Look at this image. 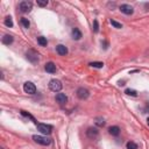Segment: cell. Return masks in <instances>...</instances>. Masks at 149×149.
Masks as SVG:
<instances>
[{
	"instance_id": "obj_4",
	"label": "cell",
	"mask_w": 149,
	"mask_h": 149,
	"mask_svg": "<svg viewBox=\"0 0 149 149\" xmlns=\"http://www.w3.org/2000/svg\"><path fill=\"white\" fill-rule=\"evenodd\" d=\"M23 91L26 93H28V95H34V93L36 92V86L32 82H26L23 84Z\"/></svg>"
},
{
	"instance_id": "obj_9",
	"label": "cell",
	"mask_w": 149,
	"mask_h": 149,
	"mask_svg": "<svg viewBox=\"0 0 149 149\" xmlns=\"http://www.w3.org/2000/svg\"><path fill=\"white\" fill-rule=\"evenodd\" d=\"M27 58H28L30 62L35 63V62L39 61V55H37L34 50H30V51H28V52H27Z\"/></svg>"
},
{
	"instance_id": "obj_2",
	"label": "cell",
	"mask_w": 149,
	"mask_h": 149,
	"mask_svg": "<svg viewBox=\"0 0 149 149\" xmlns=\"http://www.w3.org/2000/svg\"><path fill=\"white\" fill-rule=\"evenodd\" d=\"M33 140L39 143V144H42V146H48L50 144V139L47 138V136H41V135H33Z\"/></svg>"
},
{
	"instance_id": "obj_11",
	"label": "cell",
	"mask_w": 149,
	"mask_h": 149,
	"mask_svg": "<svg viewBox=\"0 0 149 149\" xmlns=\"http://www.w3.org/2000/svg\"><path fill=\"white\" fill-rule=\"evenodd\" d=\"M44 70L49 73H55L56 72V65L52 63V62H48L46 65H44Z\"/></svg>"
},
{
	"instance_id": "obj_24",
	"label": "cell",
	"mask_w": 149,
	"mask_h": 149,
	"mask_svg": "<svg viewBox=\"0 0 149 149\" xmlns=\"http://www.w3.org/2000/svg\"><path fill=\"white\" fill-rule=\"evenodd\" d=\"M111 23H112V26H114V27H115V28H118V29L122 28V25H121V23H119V22H117L115 20H111Z\"/></svg>"
},
{
	"instance_id": "obj_13",
	"label": "cell",
	"mask_w": 149,
	"mask_h": 149,
	"mask_svg": "<svg viewBox=\"0 0 149 149\" xmlns=\"http://www.w3.org/2000/svg\"><path fill=\"white\" fill-rule=\"evenodd\" d=\"M108 132L111 135H113V136H118L120 134V128L118 126H112L108 128Z\"/></svg>"
},
{
	"instance_id": "obj_21",
	"label": "cell",
	"mask_w": 149,
	"mask_h": 149,
	"mask_svg": "<svg viewBox=\"0 0 149 149\" xmlns=\"http://www.w3.org/2000/svg\"><path fill=\"white\" fill-rule=\"evenodd\" d=\"M5 25L7 26V27H13V21H12V17L11 16H6V19H5Z\"/></svg>"
},
{
	"instance_id": "obj_26",
	"label": "cell",
	"mask_w": 149,
	"mask_h": 149,
	"mask_svg": "<svg viewBox=\"0 0 149 149\" xmlns=\"http://www.w3.org/2000/svg\"><path fill=\"white\" fill-rule=\"evenodd\" d=\"M93 32H95V33L99 32V26H98V21L97 20L93 21Z\"/></svg>"
},
{
	"instance_id": "obj_6",
	"label": "cell",
	"mask_w": 149,
	"mask_h": 149,
	"mask_svg": "<svg viewBox=\"0 0 149 149\" xmlns=\"http://www.w3.org/2000/svg\"><path fill=\"white\" fill-rule=\"evenodd\" d=\"M89 96H90V92H89L87 89L79 87V89L77 90V97H78L79 99H86V98H89Z\"/></svg>"
},
{
	"instance_id": "obj_3",
	"label": "cell",
	"mask_w": 149,
	"mask_h": 149,
	"mask_svg": "<svg viewBox=\"0 0 149 149\" xmlns=\"http://www.w3.org/2000/svg\"><path fill=\"white\" fill-rule=\"evenodd\" d=\"M36 126H37V129H39L42 134H46V135H47V134H50V133H51L52 127H51L50 125H47V123H37Z\"/></svg>"
},
{
	"instance_id": "obj_5",
	"label": "cell",
	"mask_w": 149,
	"mask_h": 149,
	"mask_svg": "<svg viewBox=\"0 0 149 149\" xmlns=\"http://www.w3.org/2000/svg\"><path fill=\"white\" fill-rule=\"evenodd\" d=\"M19 8H20V11L22 13H28L32 11L33 8V4L30 1H21L20 5H19Z\"/></svg>"
},
{
	"instance_id": "obj_20",
	"label": "cell",
	"mask_w": 149,
	"mask_h": 149,
	"mask_svg": "<svg viewBox=\"0 0 149 149\" xmlns=\"http://www.w3.org/2000/svg\"><path fill=\"white\" fill-rule=\"evenodd\" d=\"M125 93L126 95H128V96H133V97H136V91L135 90H132V89H127L126 91H125Z\"/></svg>"
},
{
	"instance_id": "obj_23",
	"label": "cell",
	"mask_w": 149,
	"mask_h": 149,
	"mask_svg": "<svg viewBox=\"0 0 149 149\" xmlns=\"http://www.w3.org/2000/svg\"><path fill=\"white\" fill-rule=\"evenodd\" d=\"M37 5L41 7H44L48 5V0H37Z\"/></svg>"
},
{
	"instance_id": "obj_17",
	"label": "cell",
	"mask_w": 149,
	"mask_h": 149,
	"mask_svg": "<svg viewBox=\"0 0 149 149\" xmlns=\"http://www.w3.org/2000/svg\"><path fill=\"white\" fill-rule=\"evenodd\" d=\"M95 123H96L98 127H104V126H105V120H104L103 118L98 117V118H96V120H95Z\"/></svg>"
},
{
	"instance_id": "obj_14",
	"label": "cell",
	"mask_w": 149,
	"mask_h": 149,
	"mask_svg": "<svg viewBox=\"0 0 149 149\" xmlns=\"http://www.w3.org/2000/svg\"><path fill=\"white\" fill-rule=\"evenodd\" d=\"M71 34H72V39L73 40H81L82 33H81V30L78 28H73L72 32H71Z\"/></svg>"
},
{
	"instance_id": "obj_10",
	"label": "cell",
	"mask_w": 149,
	"mask_h": 149,
	"mask_svg": "<svg viewBox=\"0 0 149 149\" xmlns=\"http://www.w3.org/2000/svg\"><path fill=\"white\" fill-rule=\"evenodd\" d=\"M56 101L61 105H64L68 101V97L64 95V93H57V95H56Z\"/></svg>"
},
{
	"instance_id": "obj_18",
	"label": "cell",
	"mask_w": 149,
	"mask_h": 149,
	"mask_svg": "<svg viewBox=\"0 0 149 149\" xmlns=\"http://www.w3.org/2000/svg\"><path fill=\"white\" fill-rule=\"evenodd\" d=\"M21 25L25 27V28H29V26H30V22L28 21V19H26V17H21Z\"/></svg>"
},
{
	"instance_id": "obj_15",
	"label": "cell",
	"mask_w": 149,
	"mask_h": 149,
	"mask_svg": "<svg viewBox=\"0 0 149 149\" xmlns=\"http://www.w3.org/2000/svg\"><path fill=\"white\" fill-rule=\"evenodd\" d=\"M12 42H13V36H12V35L6 34V35L3 37V43H4V44H11Z\"/></svg>"
},
{
	"instance_id": "obj_8",
	"label": "cell",
	"mask_w": 149,
	"mask_h": 149,
	"mask_svg": "<svg viewBox=\"0 0 149 149\" xmlns=\"http://www.w3.org/2000/svg\"><path fill=\"white\" fill-rule=\"evenodd\" d=\"M86 135H87V138H90V139H96V138L98 136V129H97V128H93V127L87 128Z\"/></svg>"
},
{
	"instance_id": "obj_16",
	"label": "cell",
	"mask_w": 149,
	"mask_h": 149,
	"mask_svg": "<svg viewBox=\"0 0 149 149\" xmlns=\"http://www.w3.org/2000/svg\"><path fill=\"white\" fill-rule=\"evenodd\" d=\"M37 43H39L41 47H46L47 46V39H46V37H43V36H39V37H37Z\"/></svg>"
},
{
	"instance_id": "obj_12",
	"label": "cell",
	"mask_w": 149,
	"mask_h": 149,
	"mask_svg": "<svg viewBox=\"0 0 149 149\" xmlns=\"http://www.w3.org/2000/svg\"><path fill=\"white\" fill-rule=\"evenodd\" d=\"M56 51H57L60 55H62V56H65L68 54V48L65 46H63V44H58L57 47H56Z\"/></svg>"
},
{
	"instance_id": "obj_22",
	"label": "cell",
	"mask_w": 149,
	"mask_h": 149,
	"mask_svg": "<svg viewBox=\"0 0 149 149\" xmlns=\"http://www.w3.org/2000/svg\"><path fill=\"white\" fill-rule=\"evenodd\" d=\"M127 149H138V144L136 143H134V142H132V141H129V142H127Z\"/></svg>"
},
{
	"instance_id": "obj_25",
	"label": "cell",
	"mask_w": 149,
	"mask_h": 149,
	"mask_svg": "<svg viewBox=\"0 0 149 149\" xmlns=\"http://www.w3.org/2000/svg\"><path fill=\"white\" fill-rule=\"evenodd\" d=\"M20 112H21V114H22V115H25V117H27V118H30V119H32V120H33V121H34V122L37 125V121H36V120H35V119H34V118H33V117H32L29 113H26L25 111H20Z\"/></svg>"
},
{
	"instance_id": "obj_1",
	"label": "cell",
	"mask_w": 149,
	"mask_h": 149,
	"mask_svg": "<svg viewBox=\"0 0 149 149\" xmlns=\"http://www.w3.org/2000/svg\"><path fill=\"white\" fill-rule=\"evenodd\" d=\"M62 86L63 85H62L61 81H58V79H51L49 82V89L52 92H60L62 90Z\"/></svg>"
},
{
	"instance_id": "obj_27",
	"label": "cell",
	"mask_w": 149,
	"mask_h": 149,
	"mask_svg": "<svg viewBox=\"0 0 149 149\" xmlns=\"http://www.w3.org/2000/svg\"><path fill=\"white\" fill-rule=\"evenodd\" d=\"M147 123H148V126H149V118L147 119Z\"/></svg>"
},
{
	"instance_id": "obj_19",
	"label": "cell",
	"mask_w": 149,
	"mask_h": 149,
	"mask_svg": "<svg viewBox=\"0 0 149 149\" xmlns=\"http://www.w3.org/2000/svg\"><path fill=\"white\" fill-rule=\"evenodd\" d=\"M89 65L92 66V68H103V66H104V63H103V62H91Z\"/></svg>"
},
{
	"instance_id": "obj_7",
	"label": "cell",
	"mask_w": 149,
	"mask_h": 149,
	"mask_svg": "<svg viewBox=\"0 0 149 149\" xmlns=\"http://www.w3.org/2000/svg\"><path fill=\"white\" fill-rule=\"evenodd\" d=\"M120 11H121L123 14H126V15H132V14L134 13V8L130 6V5H127V4L121 5V6H120Z\"/></svg>"
}]
</instances>
